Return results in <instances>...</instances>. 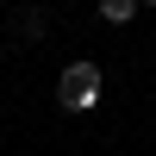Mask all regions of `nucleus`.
Masks as SVG:
<instances>
[{
	"label": "nucleus",
	"mask_w": 156,
	"mask_h": 156,
	"mask_svg": "<svg viewBox=\"0 0 156 156\" xmlns=\"http://www.w3.org/2000/svg\"><path fill=\"white\" fill-rule=\"evenodd\" d=\"M100 100H106V69L87 62V56L62 62V75H56V106H62V112H94Z\"/></svg>",
	"instance_id": "f257e3e1"
},
{
	"label": "nucleus",
	"mask_w": 156,
	"mask_h": 156,
	"mask_svg": "<svg viewBox=\"0 0 156 156\" xmlns=\"http://www.w3.org/2000/svg\"><path fill=\"white\" fill-rule=\"evenodd\" d=\"M44 31H50L44 6H19V19H12V37H19V44H44Z\"/></svg>",
	"instance_id": "f03ea898"
},
{
	"label": "nucleus",
	"mask_w": 156,
	"mask_h": 156,
	"mask_svg": "<svg viewBox=\"0 0 156 156\" xmlns=\"http://www.w3.org/2000/svg\"><path fill=\"white\" fill-rule=\"evenodd\" d=\"M100 19L106 25H131L137 19V0H100Z\"/></svg>",
	"instance_id": "7ed1b4c3"
},
{
	"label": "nucleus",
	"mask_w": 156,
	"mask_h": 156,
	"mask_svg": "<svg viewBox=\"0 0 156 156\" xmlns=\"http://www.w3.org/2000/svg\"><path fill=\"white\" fill-rule=\"evenodd\" d=\"M137 6H156V0H137Z\"/></svg>",
	"instance_id": "20e7f679"
}]
</instances>
